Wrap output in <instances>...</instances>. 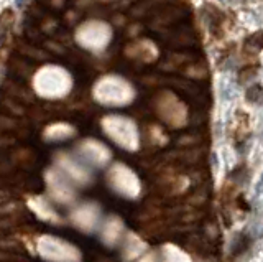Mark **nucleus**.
Segmentation results:
<instances>
[{
  "label": "nucleus",
  "mask_w": 263,
  "mask_h": 262,
  "mask_svg": "<svg viewBox=\"0 0 263 262\" xmlns=\"http://www.w3.org/2000/svg\"><path fill=\"white\" fill-rule=\"evenodd\" d=\"M10 27H12V17H10V10H7L4 15H0V42L5 38Z\"/></svg>",
  "instance_id": "f257e3e1"
},
{
  "label": "nucleus",
  "mask_w": 263,
  "mask_h": 262,
  "mask_svg": "<svg viewBox=\"0 0 263 262\" xmlns=\"http://www.w3.org/2000/svg\"><path fill=\"white\" fill-rule=\"evenodd\" d=\"M15 4H16V7H22L25 4V0H15Z\"/></svg>",
  "instance_id": "f03ea898"
}]
</instances>
